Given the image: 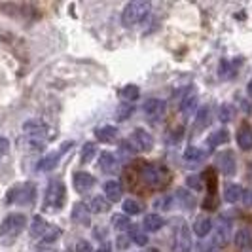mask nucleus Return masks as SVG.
Instances as JSON below:
<instances>
[{
	"label": "nucleus",
	"mask_w": 252,
	"mask_h": 252,
	"mask_svg": "<svg viewBox=\"0 0 252 252\" xmlns=\"http://www.w3.org/2000/svg\"><path fill=\"white\" fill-rule=\"evenodd\" d=\"M150 13V2L146 0H133L129 2L124 12H122V23L126 27H133L140 23L142 19H146V15Z\"/></svg>",
	"instance_id": "f257e3e1"
},
{
	"label": "nucleus",
	"mask_w": 252,
	"mask_h": 252,
	"mask_svg": "<svg viewBox=\"0 0 252 252\" xmlns=\"http://www.w3.org/2000/svg\"><path fill=\"white\" fill-rule=\"evenodd\" d=\"M140 177H142L144 184H148L152 188H159V186H165L169 182L171 173L163 165H144L140 171Z\"/></svg>",
	"instance_id": "f03ea898"
},
{
	"label": "nucleus",
	"mask_w": 252,
	"mask_h": 252,
	"mask_svg": "<svg viewBox=\"0 0 252 252\" xmlns=\"http://www.w3.org/2000/svg\"><path fill=\"white\" fill-rule=\"evenodd\" d=\"M27 226V218L25 215L21 213H15V215H10L2 224H0V237L2 239H8L12 241L15 239Z\"/></svg>",
	"instance_id": "7ed1b4c3"
},
{
	"label": "nucleus",
	"mask_w": 252,
	"mask_h": 252,
	"mask_svg": "<svg viewBox=\"0 0 252 252\" xmlns=\"http://www.w3.org/2000/svg\"><path fill=\"white\" fill-rule=\"evenodd\" d=\"M64 184L61 180H51L48 189H46V207L50 209H61L64 205Z\"/></svg>",
	"instance_id": "20e7f679"
},
{
	"label": "nucleus",
	"mask_w": 252,
	"mask_h": 252,
	"mask_svg": "<svg viewBox=\"0 0 252 252\" xmlns=\"http://www.w3.org/2000/svg\"><path fill=\"white\" fill-rule=\"evenodd\" d=\"M34 186L32 184H29L25 182L23 186H15L8 191V203H21V205H25V203H31L32 201V197H34Z\"/></svg>",
	"instance_id": "39448f33"
},
{
	"label": "nucleus",
	"mask_w": 252,
	"mask_h": 252,
	"mask_svg": "<svg viewBox=\"0 0 252 252\" xmlns=\"http://www.w3.org/2000/svg\"><path fill=\"white\" fill-rule=\"evenodd\" d=\"M216 165H218V169L222 171V175H226V177H231V175L235 173V169H237L235 154H233L231 150L222 152V154L218 156V159H216Z\"/></svg>",
	"instance_id": "423d86ee"
},
{
	"label": "nucleus",
	"mask_w": 252,
	"mask_h": 252,
	"mask_svg": "<svg viewBox=\"0 0 252 252\" xmlns=\"http://www.w3.org/2000/svg\"><path fill=\"white\" fill-rule=\"evenodd\" d=\"M131 139H133V144L137 146V150L140 152H148L154 148V137H152L146 129H135L133 135H131Z\"/></svg>",
	"instance_id": "0eeeda50"
},
{
	"label": "nucleus",
	"mask_w": 252,
	"mask_h": 252,
	"mask_svg": "<svg viewBox=\"0 0 252 252\" xmlns=\"http://www.w3.org/2000/svg\"><path fill=\"white\" fill-rule=\"evenodd\" d=\"M72 182H74L76 191L86 193V191H89V189L95 186V177L89 175V173H86V171H78V173H74Z\"/></svg>",
	"instance_id": "6e6552de"
},
{
	"label": "nucleus",
	"mask_w": 252,
	"mask_h": 252,
	"mask_svg": "<svg viewBox=\"0 0 252 252\" xmlns=\"http://www.w3.org/2000/svg\"><path fill=\"white\" fill-rule=\"evenodd\" d=\"M23 131L29 135V139L31 140H40L42 137H46V135H48V127L44 126L42 122H38V120H31V122H27L25 126H23Z\"/></svg>",
	"instance_id": "1a4fd4ad"
},
{
	"label": "nucleus",
	"mask_w": 252,
	"mask_h": 252,
	"mask_svg": "<svg viewBox=\"0 0 252 252\" xmlns=\"http://www.w3.org/2000/svg\"><path fill=\"white\" fill-rule=\"evenodd\" d=\"M189 249H191V235L188 227L182 226L175 237V252H189Z\"/></svg>",
	"instance_id": "9d476101"
},
{
	"label": "nucleus",
	"mask_w": 252,
	"mask_h": 252,
	"mask_svg": "<svg viewBox=\"0 0 252 252\" xmlns=\"http://www.w3.org/2000/svg\"><path fill=\"white\" fill-rule=\"evenodd\" d=\"M233 241H235V247L241 249V251L252 249V227H241V229H237Z\"/></svg>",
	"instance_id": "9b49d317"
},
{
	"label": "nucleus",
	"mask_w": 252,
	"mask_h": 252,
	"mask_svg": "<svg viewBox=\"0 0 252 252\" xmlns=\"http://www.w3.org/2000/svg\"><path fill=\"white\" fill-rule=\"evenodd\" d=\"M104 195H106L108 201H120L122 195H124L122 182H118V180H108V182H104Z\"/></svg>",
	"instance_id": "f8f14e48"
},
{
	"label": "nucleus",
	"mask_w": 252,
	"mask_h": 252,
	"mask_svg": "<svg viewBox=\"0 0 252 252\" xmlns=\"http://www.w3.org/2000/svg\"><path fill=\"white\" fill-rule=\"evenodd\" d=\"M237 144L241 150H252V126L245 124L237 131Z\"/></svg>",
	"instance_id": "ddd939ff"
},
{
	"label": "nucleus",
	"mask_w": 252,
	"mask_h": 252,
	"mask_svg": "<svg viewBox=\"0 0 252 252\" xmlns=\"http://www.w3.org/2000/svg\"><path fill=\"white\" fill-rule=\"evenodd\" d=\"M165 110V102L161 99H148V101L144 102V114L152 118V120H156V118H159Z\"/></svg>",
	"instance_id": "4468645a"
},
{
	"label": "nucleus",
	"mask_w": 252,
	"mask_h": 252,
	"mask_svg": "<svg viewBox=\"0 0 252 252\" xmlns=\"http://www.w3.org/2000/svg\"><path fill=\"white\" fill-rule=\"evenodd\" d=\"M211 231H213V220L209 216H199L193 224V233L197 237H207Z\"/></svg>",
	"instance_id": "2eb2a0df"
},
{
	"label": "nucleus",
	"mask_w": 252,
	"mask_h": 252,
	"mask_svg": "<svg viewBox=\"0 0 252 252\" xmlns=\"http://www.w3.org/2000/svg\"><path fill=\"white\" fill-rule=\"evenodd\" d=\"M63 154L64 152L61 150V152H55V154H50V156H46V158H42V159L38 161V171H51V169H55Z\"/></svg>",
	"instance_id": "dca6fc26"
},
{
	"label": "nucleus",
	"mask_w": 252,
	"mask_h": 252,
	"mask_svg": "<svg viewBox=\"0 0 252 252\" xmlns=\"http://www.w3.org/2000/svg\"><path fill=\"white\" fill-rule=\"evenodd\" d=\"M72 220L76 224H82V226L89 224V211L84 203H76L72 207Z\"/></svg>",
	"instance_id": "f3484780"
},
{
	"label": "nucleus",
	"mask_w": 252,
	"mask_h": 252,
	"mask_svg": "<svg viewBox=\"0 0 252 252\" xmlns=\"http://www.w3.org/2000/svg\"><path fill=\"white\" fill-rule=\"evenodd\" d=\"M99 169H101L102 173H112L114 169H116V158H114L112 152H101V156H99Z\"/></svg>",
	"instance_id": "a211bd4d"
},
{
	"label": "nucleus",
	"mask_w": 252,
	"mask_h": 252,
	"mask_svg": "<svg viewBox=\"0 0 252 252\" xmlns=\"http://www.w3.org/2000/svg\"><path fill=\"white\" fill-rule=\"evenodd\" d=\"M165 224V220L159 215H146L144 220H142V226H144V231H158L161 229Z\"/></svg>",
	"instance_id": "6ab92c4d"
},
{
	"label": "nucleus",
	"mask_w": 252,
	"mask_h": 252,
	"mask_svg": "<svg viewBox=\"0 0 252 252\" xmlns=\"http://www.w3.org/2000/svg\"><path fill=\"white\" fill-rule=\"evenodd\" d=\"M239 59H235V61H227V59H224L222 63H220V68H218V74H220V78H224V80H229V78H233V74H235V68L239 66Z\"/></svg>",
	"instance_id": "aec40b11"
},
{
	"label": "nucleus",
	"mask_w": 252,
	"mask_h": 252,
	"mask_svg": "<svg viewBox=\"0 0 252 252\" xmlns=\"http://www.w3.org/2000/svg\"><path fill=\"white\" fill-rule=\"evenodd\" d=\"M243 195H245V189H243V186H239V184H229L226 188V191H224V197H226L227 203L241 201Z\"/></svg>",
	"instance_id": "412c9836"
},
{
	"label": "nucleus",
	"mask_w": 252,
	"mask_h": 252,
	"mask_svg": "<svg viewBox=\"0 0 252 252\" xmlns=\"http://www.w3.org/2000/svg\"><path fill=\"white\" fill-rule=\"evenodd\" d=\"M95 135H97V139L101 140V142H114L116 137H118V129L114 126H104V127H99L95 131Z\"/></svg>",
	"instance_id": "4be33fe9"
},
{
	"label": "nucleus",
	"mask_w": 252,
	"mask_h": 252,
	"mask_svg": "<svg viewBox=\"0 0 252 252\" xmlns=\"http://www.w3.org/2000/svg\"><path fill=\"white\" fill-rule=\"evenodd\" d=\"M91 211L97 213V215H102V213H108L110 211V201L106 197H101V195H95L91 199Z\"/></svg>",
	"instance_id": "5701e85b"
},
{
	"label": "nucleus",
	"mask_w": 252,
	"mask_h": 252,
	"mask_svg": "<svg viewBox=\"0 0 252 252\" xmlns=\"http://www.w3.org/2000/svg\"><path fill=\"white\" fill-rule=\"evenodd\" d=\"M120 95H122V99L127 102L137 101V99L140 97V89H139V86H135V84H127V86L122 88Z\"/></svg>",
	"instance_id": "b1692460"
},
{
	"label": "nucleus",
	"mask_w": 252,
	"mask_h": 252,
	"mask_svg": "<svg viewBox=\"0 0 252 252\" xmlns=\"http://www.w3.org/2000/svg\"><path fill=\"white\" fill-rule=\"evenodd\" d=\"M46 231H48V222L42 216H34L32 226H31V235L32 237H42Z\"/></svg>",
	"instance_id": "393cba45"
},
{
	"label": "nucleus",
	"mask_w": 252,
	"mask_h": 252,
	"mask_svg": "<svg viewBox=\"0 0 252 252\" xmlns=\"http://www.w3.org/2000/svg\"><path fill=\"white\" fill-rule=\"evenodd\" d=\"M180 110H182V114H184L186 118H189L191 114L197 110V95H191V93H189L188 97L182 101V106H180Z\"/></svg>",
	"instance_id": "a878e982"
},
{
	"label": "nucleus",
	"mask_w": 252,
	"mask_h": 252,
	"mask_svg": "<svg viewBox=\"0 0 252 252\" xmlns=\"http://www.w3.org/2000/svg\"><path fill=\"white\" fill-rule=\"evenodd\" d=\"M227 140H229V133H227L226 129H218V131H215V133L209 137V146H211V148H216V146L224 144Z\"/></svg>",
	"instance_id": "bb28decb"
},
{
	"label": "nucleus",
	"mask_w": 252,
	"mask_h": 252,
	"mask_svg": "<svg viewBox=\"0 0 252 252\" xmlns=\"http://www.w3.org/2000/svg\"><path fill=\"white\" fill-rule=\"evenodd\" d=\"M195 131H201L205 127L211 124V110L209 108H201L199 112H197V118H195Z\"/></svg>",
	"instance_id": "cd10ccee"
},
{
	"label": "nucleus",
	"mask_w": 252,
	"mask_h": 252,
	"mask_svg": "<svg viewBox=\"0 0 252 252\" xmlns=\"http://www.w3.org/2000/svg\"><path fill=\"white\" fill-rule=\"evenodd\" d=\"M203 158H205V152H203L201 148H195V146H189L188 150L184 152V159H186V161H191V163L201 161Z\"/></svg>",
	"instance_id": "c85d7f7f"
},
{
	"label": "nucleus",
	"mask_w": 252,
	"mask_h": 252,
	"mask_svg": "<svg viewBox=\"0 0 252 252\" xmlns=\"http://www.w3.org/2000/svg\"><path fill=\"white\" fill-rule=\"evenodd\" d=\"M131 239L133 243H137L140 247H144V245H148V235H146V231L144 229H139L137 226H131Z\"/></svg>",
	"instance_id": "c756f323"
},
{
	"label": "nucleus",
	"mask_w": 252,
	"mask_h": 252,
	"mask_svg": "<svg viewBox=\"0 0 252 252\" xmlns=\"http://www.w3.org/2000/svg\"><path fill=\"white\" fill-rule=\"evenodd\" d=\"M95 150H97V146H95L93 142H86L84 148H82V154H80L82 163H89V161L93 159V156H95Z\"/></svg>",
	"instance_id": "7c9ffc66"
},
{
	"label": "nucleus",
	"mask_w": 252,
	"mask_h": 252,
	"mask_svg": "<svg viewBox=\"0 0 252 252\" xmlns=\"http://www.w3.org/2000/svg\"><path fill=\"white\" fill-rule=\"evenodd\" d=\"M131 114H133V106L127 104V102H124V104H120V106L116 108V120H118V122H124V120H127Z\"/></svg>",
	"instance_id": "2f4dec72"
},
{
	"label": "nucleus",
	"mask_w": 252,
	"mask_h": 252,
	"mask_svg": "<svg viewBox=\"0 0 252 252\" xmlns=\"http://www.w3.org/2000/svg\"><path fill=\"white\" fill-rule=\"evenodd\" d=\"M140 205L139 201H135V199H127V201H124V213H127V215H140Z\"/></svg>",
	"instance_id": "473e14b6"
},
{
	"label": "nucleus",
	"mask_w": 252,
	"mask_h": 252,
	"mask_svg": "<svg viewBox=\"0 0 252 252\" xmlns=\"http://www.w3.org/2000/svg\"><path fill=\"white\" fill-rule=\"evenodd\" d=\"M112 226L116 229H127V227L131 226V222H129L127 215H116L112 218Z\"/></svg>",
	"instance_id": "72a5a7b5"
},
{
	"label": "nucleus",
	"mask_w": 252,
	"mask_h": 252,
	"mask_svg": "<svg viewBox=\"0 0 252 252\" xmlns=\"http://www.w3.org/2000/svg\"><path fill=\"white\" fill-rule=\"evenodd\" d=\"M205 180H207V188L211 191V195H215L216 191V173L213 169H207V173H205Z\"/></svg>",
	"instance_id": "f704fd0d"
},
{
	"label": "nucleus",
	"mask_w": 252,
	"mask_h": 252,
	"mask_svg": "<svg viewBox=\"0 0 252 252\" xmlns=\"http://www.w3.org/2000/svg\"><path fill=\"white\" fill-rule=\"evenodd\" d=\"M218 118H220V122H231L233 120V108L229 104H222L220 110H218Z\"/></svg>",
	"instance_id": "c9c22d12"
},
{
	"label": "nucleus",
	"mask_w": 252,
	"mask_h": 252,
	"mask_svg": "<svg viewBox=\"0 0 252 252\" xmlns=\"http://www.w3.org/2000/svg\"><path fill=\"white\" fill-rule=\"evenodd\" d=\"M59 235H61V229H57V227L48 229V231L42 235V243H44V245H50V243H53L55 239H59Z\"/></svg>",
	"instance_id": "e433bc0d"
},
{
	"label": "nucleus",
	"mask_w": 252,
	"mask_h": 252,
	"mask_svg": "<svg viewBox=\"0 0 252 252\" xmlns=\"http://www.w3.org/2000/svg\"><path fill=\"white\" fill-rule=\"evenodd\" d=\"M177 195H178V201L182 203L186 209H191V207H193V197H189V195L186 193V191H184V189H178Z\"/></svg>",
	"instance_id": "4c0bfd02"
},
{
	"label": "nucleus",
	"mask_w": 252,
	"mask_h": 252,
	"mask_svg": "<svg viewBox=\"0 0 252 252\" xmlns=\"http://www.w3.org/2000/svg\"><path fill=\"white\" fill-rule=\"evenodd\" d=\"M186 182H188V186L191 189H203L201 178L197 177V175H189V177L186 178Z\"/></svg>",
	"instance_id": "58836bf2"
},
{
	"label": "nucleus",
	"mask_w": 252,
	"mask_h": 252,
	"mask_svg": "<svg viewBox=\"0 0 252 252\" xmlns=\"http://www.w3.org/2000/svg\"><path fill=\"white\" fill-rule=\"evenodd\" d=\"M169 205H171V197H169V195H165V197H161V199H158V201L154 203V207H156L158 211H159V209H161V211L169 209Z\"/></svg>",
	"instance_id": "ea45409f"
},
{
	"label": "nucleus",
	"mask_w": 252,
	"mask_h": 252,
	"mask_svg": "<svg viewBox=\"0 0 252 252\" xmlns=\"http://www.w3.org/2000/svg\"><path fill=\"white\" fill-rule=\"evenodd\" d=\"M76 252H93V247L88 241H80L78 247H76Z\"/></svg>",
	"instance_id": "a19ab883"
},
{
	"label": "nucleus",
	"mask_w": 252,
	"mask_h": 252,
	"mask_svg": "<svg viewBox=\"0 0 252 252\" xmlns=\"http://www.w3.org/2000/svg\"><path fill=\"white\" fill-rule=\"evenodd\" d=\"M129 243H131V237H127V235H120V237H118V249H120V251H124V249L129 247Z\"/></svg>",
	"instance_id": "79ce46f5"
},
{
	"label": "nucleus",
	"mask_w": 252,
	"mask_h": 252,
	"mask_svg": "<svg viewBox=\"0 0 252 252\" xmlns=\"http://www.w3.org/2000/svg\"><path fill=\"white\" fill-rule=\"evenodd\" d=\"M10 152V140L6 137H0V154H8Z\"/></svg>",
	"instance_id": "37998d69"
},
{
	"label": "nucleus",
	"mask_w": 252,
	"mask_h": 252,
	"mask_svg": "<svg viewBox=\"0 0 252 252\" xmlns=\"http://www.w3.org/2000/svg\"><path fill=\"white\" fill-rule=\"evenodd\" d=\"M203 207H205V209H215V207H216L215 195H211L209 199H205V203H203Z\"/></svg>",
	"instance_id": "c03bdc74"
},
{
	"label": "nucleus",
	"mask_w": 252,
	"mask_h": 252,
	"mask_svg": "<svg viewBox=\"0 0 252 252\" xmlns=\"http://www.w3.org/2000/svg\"><path fill=\"white\" fill-rule=\"evenodd\" d=\"M120 146H122L124 154H133V148H129V142H126V140H124V142H122Z\"/></svg>",
	"instance_id": "a18cd8bd"
},
{
	"label": "nucleus",
	"mask_w": 252,
	"mask_h": 252,
	"mask_svg": "<svg viewBox=\"0 0 252 252\" xmlns=\"http://www.w3.org/2000/svg\"><path fill=\"white\" fill-rule=\"evenodd\" d=\"M97 252H112V249H110L108 245H102V247H101V249H99Z\"/></svg>",
	"instance_id": "49530a36"
},
{
	"label": "nucleus",
	"mask_w": 252,
	"mask_h": 252,
	"mask_svg": "<svg viewBox=\"0 0 252 252\" xmlns=\"http://www.w3.org/2000/svg\"><path fill=\"white\" fill-rule=\"evenodd\" d=\"M247 91H249V95L252 97V82H249V86H247Z\"/></svg>",
	"instance_id": "de8ad7c7"
}]
</instances>
